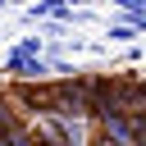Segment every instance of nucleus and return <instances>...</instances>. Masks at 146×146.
<instances>
[{"label": "nucleus", "mask_w": 146, "mask_h": 146, "mask_svg": "<svg viewBox=\"0 0 146 146\" xmlns=\"http://www.w3.org/2000/svg\"><path fill=\"white\" fill-rule=\"evenodd\" d=\"M5 141H9V146H36V141H27L23 132H14V137H5Z\"/></svg>", "instance_id": "obj_4"}, {"label": "nucleus", "mask_w": 146, "mask_h": 146, "mask_svg": "<svg viewBox=\"0 0 146 146\" xmlns=\"http://www.w3.org/2000/svg\"><path fill=\"white\" fill-rule=\"evenodd\" d=\"M96 146H128V141H119V137H110V132H105V137H100Z\"/></svg>", "instance_id": "obj_5"}, {"label": "nucleus", "mask_w": 146, "mask_h": 146, "mask_svg": "<svg viewBox=\"0 0 146 146\" xmlns=\"http://www.w3.org/2000/svg\"><path fill=\"white\" fill-rule=\"evenodd\" d=\"M18 132V123H14V114H9V105L0 100V137H14Z\"/></svg>", "instance_id": "obj_2"}, {"label": "nucleus", "mask_w": 146, "mask_h": 146, "mask_svg": "<svg viewBox=\"0 0 146 146\" xmlns=\"http://www.w3.org/2000/svg\"><path fill=\"white\" fill-rule=\"evenodd\" d=\"M87 110H91V91H87L82 82H59V87H55V110H50V114L78 119V114H87Z\"/></svg>", "instance_id": "obj_1"}, {"label": "nucleus", "mask_w": 146, "mask_h": 146, "mask_svg": "<svg viewBox=\"0 0 146 146\" xmlns=\"http://www.w3.org/2000/svg\"><path fill=\"white\" fill-rule=\"evenodd\" d=\"M132 137L137 146H146V114H132Z\"/></svg>", "instance_id": "obj_3"}]
</instances>
